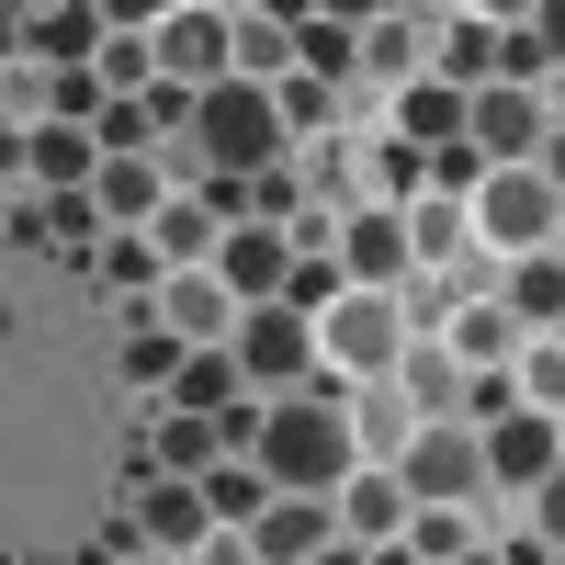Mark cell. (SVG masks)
<instances>
[{
	"instance_id": "1",
	"label": "cell",
	"mask_w": 565,
	"mask_h": 565,
	"mask_svg": "<svg viewBox=\"0 0 565 565\" xmlns=\"http://www.w3.org/2000/svg\"><path fill=\"white\" fill-rule=\"evenodd\" d=\"M249 463H260L282 498H340V487H351V463H362V430H351L340 385L317 373L306 396H271V407H260V430H249Z\"/></svg>"
},
{
	"instance_id": "2",
	"label": "cell",
	"mask_w": 565,
	"mask_h": 565,
	"mask_svg": "<svg viewBox=\"0 0 565 565\" xmlns=\"http://www.w3.org/2000/svg\"><path fill=\"white\" fill-rule=\"evenodd\" d=\"M193 148H204V170H226V181H271L282 148H295V125H282V103H271L260 79H215L204 103H193Z\"/></svg>"
},
{
	"instance_id": "3",
	"label": "cell",
	"mask_w": 565,
	"mask_h": 565,
	"mask_svg": "<svg viewBox=\"0 0 565 565\" xmlns=\"http://www.w3.org/2000/svg\"><path fill=\"white\" fill-rule=\"evenodd\" d=\"M476 238L498 249V260H543L554 238H565V193L543 170H487V193H476Z\"/></svg>"
},
{
	"instance_id": "4",
	"label": "cell",
	"mask_w": 565,
	"mask_h": 565,
	"mask_svg": "<svg viewBox=\"0 0 565 565\" xmlns=\"http://www.w3.org/2000/svg\"><path fill=\"white\" fill-rule=\"evenodd\" d=\"M396 476H407V498H418V509H463V498L487 487V430H463V418H430V430H418V452L396 463Z\"/></svg>"
},
{
	"instance_id": "5",
	"label": "cell",
	"mask_w": 565,
	"mask_h": 565,
	"mask_svg": "<svg viewBox=\"0 0 565 565\" xmlns=\"http://www.w3.org/2000/svg\"><path fill=\"white\" fill-rule=\"evenodd\" d=\"M148 34H159V79H170V90L238 79V12H170V23H148Z\"/></svg>"
},
{
	"instance_id": "6",
	"label": "cell",
	"mask_w": 565,
	"mask_h": 565,
	"mask_svg": "<svg viewBox=\"0 0 565 565\" xmlns=\"http://www.w3.org/2000/svg\"><path fill=\"white\" fill-rule=\"evenodd\" d=\"M317 340H328V362H340V373H396V362L418 351V328H407L396 295H351L340 317L317 328Z\"/></svg>"
},
{
	"instance_id": "7",
	"label": "cell",
	"mask_w": 565,
	"mask_h": 565,
	"mask_svg": "<svg viewBox=\"0 0 565 565\" xmlns=\"http://www.w3.org/2000/svg\"><path fill=\"white\" fill-rule=\"evenodd\" d=\"M340 271H351V295H407V271H418V249H407V215H396V204L340 215Z\"/></svg>"
},
{
	"instance_id": "8",
	"label": "cell",
	"mask_w": 565,
	"mask_h": 565,
	"mask_svg": "<svg viewBox=\"0 0 565 565\" xmlns=\"http://www.w3.org/2000/svg\"><path fill=\"white\" fill-rule=\"evenodd\" d=\"M306 362H328L317 317H295V306H249V328H238V373H249V385H306Z\"/></svg>"
},
{
	"instance_id": "9",
	"label": "cell",
	"mask_w": 565,
	"mask_h": 565,
	"mask_svg": "<svg viewBox=\"0 0 565 565\" xmlns=\"http://www.w3.org/2000/svg\"><path fill=\"white\" fill-rule=\"evenodd\" d=\"M159 328L181 351H238V328H249V306L226 295L215 271H170V295H159Z\"/></svg>"
},
{
	"instance_id": "10",
	"label": "cell",
	"mask_w": 565,
	"mask_h": 565,
	"mask_svg": "<svg viewBox=\"0 0 565 565\" xmlns=\"http://www.w3.org/2000/svg\"><path fill=\"white\" fill-rule=\"evenodd\" d=\"M295 238H282V226H226V249H215V282H226V295H238V306H282V282H295Z\"/></svg>"
},
{
	"instance_id": "11",
	"label": "cell",
	"mask_w": 565,
	"mask_h": 565,
	"mask_svg": "<svg viewBox=\"0 0 565 565\" xmlns=\"http://www.w3.org/2000/svg\"><path fill=\"white\" fill-rule=\"evenodd\" d=\"M543 136H554L543 90H509V79L476 90V148H487V170H532V159H543Z\"/></svg>"
},
{
	"instance_id": "12",
	"label": "cell",
	"mask_w": 565,
	"mask_h": 565,
	"mask_svg": "<svg viewBox=\"0 0 565 565\" xmlns=\"http://www.w3.org/2000/svg\"><path fill=\"white\" fill-rule=\"evenodd\" d=\"M136 543H148V554H204L215 543L204 487L193 476H148V487H136Z\"/></svg>"
},
{
	"instance_id": "13",
	"label": "cell",
	"mask_w": 565,
	"mask_h": 565,
	"mask_svg": "<svg viewBox=\"0 0 565 565\" xmlns=\"http://www.w3.org/2000/svg\"><path fill=\"white\" fill-rule=\"evenodd\" d=\"M487 476H498V487H554V476H565V430H554L543 407L498 418V430H487Z\"/></svg>"
},
{
	"instance_id": "14",
	"label": "cell",
	"mask_w": 565,
	"mask_h": 565,
	"mask_svg": "<svg viewBox=\"0 0 565 565\" xmlns=\"http://www.w3.org/2000/svg\"><path fill=\"white\" fill-rule=\"evenodd\" d=\"M328 543H340V498H271V509H260V532H249L260 565H317Z\"/></svg>"
},
{
	"instance_id": "15",
	"label": "cell",
	"mask_w": 565,
	"mask_h": 565,
	"mask_svg": "<svg viewBox=\"0 0 565 565\" xmlns=\"http://www.w3.org/2000/svg\"><path fill=\"white\" fill-rule=\"evenodd\" d=\"M463 136H476V90H452V79H418V90H396V148L441 159V148H463Z\"/></svg>"
},
{
	"instance_id": "16",
	"label": "cell",
	"mask_w": 565,
	"mask_h": 565,
	"mask_svg": "<svg viewBox=\"0 0 565 565\" xmlns=\"http://www.w3.org/2000/svg\"><path fill=\"white\" fill-rule=\"evenodd\" d=\"M12 170H34L45 193H90V181H103V136H90V125H34L12 148Z\"/></svg>"
},
{
	"instance_id": "17",
	"label": "cell",
	"mask_w": 565,
	"mask_h": 565,
	"mask_svg": "<svg viewBox=\"0 0 565 565\" xmlns=\"http://www.w3.org/2000/svg\"><path fill=\"white\" fill-rule=\"evenodd\" d=\"M407 521H418L407 476H351V487H340V532H351V543L385 554V543H407Z\"/></svg>"
},
{
	"instance_id": "18",
	"label": "cell",
	"mask_w": 565,
	"mask_h": 565,
	"mask_svg": "<svg viewBox=\"0 0 565 565\" xmlns=\"http://www.w3.org/2000/svg\"><path fill=\"white\" fill-rule=\"evenodd\" d=\"M509 351H521V317H509V295L452 306V362H463V373H509Z\"/></svg>"
},
{
	"instance_id": "19",
	"label": "cell",
	"mask_w": 565,
	"mask_h": 565,
	"mask_svg": "<svg viewBox=\"0 0 565 565\" xmlns=\"http://www.w3.org/2000/svg\"><path fill=\"white\" fill-rule=\"evenodd\" d=\"M148 238L170 249V271H215V249H226V215H215L204 193H170V204H159V226H148Z\"/></svg>"
},
{
	"instance_id": "20",
	"label": "cell",
	"mask_w": 565,
	"mask_h": 565,
	"mask_svg": "<svg viewBox=\"0 0 565 565\" xmlns=\"http://www.w3.org/2000/svg\"><path fill=\"white\" fill-rule=\"evenodd\" d=\"M90 204H103V215H114V238H125V226H159L170 181H159V159H103V181H90Z\"/></svg>"
},
{
	"instance_id": "21",
	"label": "cell",
	"mask_w": 565,
	"mask_h": 565,
	"mask_svg": "<svg viewBox=\"0 0 565 565\" xmlns=\"http://www.w3.org/2000/svg\"><path fill=\"white\" fill-rule=\"evenodd\" d=\"M12 34L34 45V57H57V68H103V45H114V23H103V12H23Z\"/></svg>"
},
{
	"instance_id": "22",
	"label": "cell",
	"mask_w": 565,
	"mask_h": 565,
	"mask_svg": "<svg viewBox=\"0 0 565 565\" xmlns=\"http://www.w3.org/2000/svg\"><path fill=\"white\" fill-rule=\"evenodd\" d=\"M295 68L306 79H351L362 68V12H306L295 23Z\"/></svg>"
},
{
	"instance_id": "23",
	"label": "cell",
	"mask_w": 565,
	"mask_h": 565,
	"mask_svg": "<svg viewBox=\"0 0 565 565\" xmlns=\"http://www.w3.org/2000/svg\"><path fill=\"white\" fill-rule=\"evenodd\" d=\"M407 249H418V271H430V260H463V249H476V204L418 193V204H407Z\"/></svg>"
},
{
	"instance_id": "24",
	"label": "cell",
	"mask_w": 565,
	"mask_h": 565,
	"mask_svg": "<svg viewBox=\"0 0 565 565\" xmlns=\"http://www.w3.org/2000/svg\"><path fill=\"white\" fill-rule=\"evenodd\" d=\"M238 385H249L238 351H193V362H181V385H170V407H181V418H226V407H238Z\"/></svg>"
},
{
	"instance_id": "25",
	"label": "cell",
	"mask_w": 565,
	"mask_h": 565,
	"mask_svg": "<svg viewBox=\"0 0 565 565\" xmlns=\"http://www.w3.org/2000/svg\"><path fill=\"white\" fill-rule=\"evenodd\" d=\"M396 385H407V396H418V418H452V407H463V396H476V373H463V362H452V351H430V340H418V351H407V362H396Z\"/></svg>"
},
{
	"instance_id": "26",
	"label": "cell",
	"mask_w": 565,
	"mask_h": 565,
	"mask_svg": "<svg viewBox=\"0 0 565 565\" xmlns=\"http://www.w3.org/2000/svg\"><path fill=\"white\" fill-rule=\"evenodd\" d=\"M282 487L260 476V463H215L204 476V509H215V532H260V509H271Z\"/></svg>"
},
{
	"instance_id": "27",
	"label": "cell",
	"mask_w": 565,
	"mask_h": 565,
	"mask_svg": "<svg viewBox=\"0 0 565 565\" xmlns=\"http://www.w3.org/2000/svg\"><path fill=\"white\" fill-rule=\"evenodd\" d=\"M238 79H260V90H282V79H295V23L238 12Z\"/></svg>"
},
{
	"instance_id": "28",
	"label": "cell",
	"mask_w": 565,
	"mask_h": 565,
	"mask_svg": "<svg viewBox=\"0 0 565 565\" xmlns=\"http://www.w3.org/2000/svg\"><path fill=\"white\" fill-rule=\"evenodd\" d=\"M509 317L565 328V249H543V260H509Z\"/></svg>"
},
{
	"instance_id": "29",
	"label": "cell",
	"mask_w": 565,
	"mask_h": 565,
	"mask_svg": "<svg viewBox=\"0 0 565 565\" xmlns=\"http://www.w3.org/2000/svg\"><path fill=\"white\" fill-rule=\"evenodd\" d=\"M362 68H373V79H396V90L430 79V68H418V34H407L396 12H362Z\"/></svg>"
},
{
	"instance_id": "30",
	"label": "cell",
	"mask_w": 565,
	"mask_h": 565,
	"mask_svg": "<svg viewBox=\"0 0 565 565\" xmlns=\"http://www.w3.org/2000/svg\"><path fill=\"white\" fill-rule=\"evenodd\" d=\"M430 79L487 90V79H498V23H452V34H441V57H430Z\"/></svg>"
},
{
	"instance_id": "31",
	"label": "cell",
	"mask_w": 565,
	"mask_h": 565,
	"mask_svg": "<svg viewBox=\"0 0 565 565\" xmlns=\"http://www.w3.org/2000/svg\"><path fill=\"white\" fill-rule=\"evenodd\" d=\"M215 463H226V452H215V418H181V407H170V418H159V476H193V487H204Z\"/></svg>"
},
{
	"instance_id": "32",
	"label": "cell",
	"mask_w": 565,
	"mask_h": 565,
	"mask_svg": "<svg viewBox=\"0 0 565 565\" xmlns=\"http://www.w3.org/2000/svg\"><path fill=\"white\" fill-rule=\"evenodd\" d=\"M103 90H114V103L159 90V34H125V23H114V45H103Z\"/></svg>"
},
{
	"instance_id": "33",
	"label": "cell",
	"mask_w": 565,
	"mask_h": 565,
	"mask_svg": "<svg viewBox=\"0 0 565 565\" xmlns=\"http://www.w3.org/2000/svg\"><path fill=\"white\" fill-rule=\"evenodd\" d=\"M543 68H554V45H543L532 23H498V79H509V90H532Z\"/></svg>"
},
{
	"instance_id": "34",
	"label": "cell",
	"mask_w": 565,
	"mask_h": 565,
	"mask_svg": "<svg viewBox=\"0 0 565 565\" xmlns=\"http://www.w3.org/2000/svg\"><path fill=\"white\" fill-rule=\"evenodd\" d=\"M407 554H441V565H463V554H476L463 509H418V521H407Z\"/></svg>"
},
{
	"instance_id": "35",
	"label": "cell",
	"mask_w": 565,
	"mask_h": 565,
	"mask_svg": "<svg viewBox=\"0 0 565 565\" xmlns=\"http://www.w3.org/2000/svg\"><path fill=\"white\" fill-rule=\"evenodd\" d=\"M521 407H543V418H565V340H543V351L521 362Z\"/></svg>"
},
{
	"instance_id": "36",
	"label": "cell",
	"mask_w": 565,
	"mask_h": 565,
	"mask_svg": "<svg viewBox=\"0 0 565 565\" xmlns=\"http://www.w3.org/2000/svg\"><path fill=\"white\" fill-rule=\"evenodd\" d=\"M430 193H452V204H476V193H487V148H476V136L430 159Z\"/></svg>"
},
{
	"instance_id": "37",
	"label": "cell",
	"mask_w": 565,
	"mask_h": 565,
	"mask_svg": "<svg viewBox=\"0 0 565 565\" xmlns=\"http://www.w3.org/2000/svg\"><path fill=\"white\" fill-rule=\"evenodd\" d=\"M181 362H193V351H181L170 328H136V340H125V373H148V385H181Z\"/></svg>"
},
{
	"instance_id": "38",
	"label": "cell",
	"mask_w": 565,
	"mask_h": 565,
	"mask_svg": "<svg viewBox=\"0 0 565 565\" xmlns=\"http://www.w3.org/2000/svg\"><path fill=\"white\" fill-rule=\"evenodd\" d=\"M45 226H57L68 249H79V238H114V215L90 204V193H45Z\"/></svg>"
},
{
	"instance_id": "39",
	"label": "cell",
	"mask_w": 565,
	"mask_h": 565,
	"mask_svg": "<svg viewBox=\"0 0 565 565\" xmlns=\"http://www.w3.org/2000/svg\"><path fill=\"white\" fill-rule=\"evenodd\" d=\"M271 103H282V125H295V136H317V125H328V79H306V68H295Z\"/></svg>"
},
{
	"instance_id": "40",
	"label": "cell",
	"mask_w": 565,
	"mask_h": 565,
	"mask_svg": "<svg viewBox=\"0 0 565 565\" xmlns=\"http://www.w3.org/2000/svg\"><path fill=\"white\" fill-rule=\"evenodd\" d=\"M57 114H90V125H103L114 103H103V68H57Z\"/></svg>"
},
{
	"instance_id": "41",
	"label": "cell",
	"mask_w": 565,
	"mask_h": 565,
	"mask_svg": "<svg viewBox=\"0 0 565 565\" xmlns=\"http://www.w3.org/2000/svg\"><path fill=\"white\" fill-rule=\"evenodd\" d=\"M532 532L565 554V476H554V487H532Z\"/></svg>"
},
{
	"instance_id": "42",
	"label": "cell",
	"mask_w": 565,
	"mask_h": 565,
	"mask_svg": "<svg viewBox=\"0 0 565 565\" xmlns=\"http://www.w3.org/2000/svg\"><path fill=\"white\" fill-rule=\"evenodd\" d=\"M532 34H543L554 57H565V0H543V12H532Z\"/></svg>"
},
{
	"instance_id": "43",
	"label": "cell",
	"mask_w": 565,
	"mask_h": 565,
	"mask_svg": "<svg viewBox=\"0 0 565 565\" xmlns=\"http://www.w3.org/2000/svg\"><path fill=\"white\" fill-rule=\"evenodd\" d=\"M532 170H543V181H554V193H565V125L543 136V159H532Z\"/></svg>"
},
{
	"instance_id": "44",
	"label": "cell",
	"mask_w": 565,
	"mask_h": 565,
	"mask_svg": "<svg viewBox=\"0 0 565 565\" xmlns=\"http://www.w3.org/2000/svg\"><path fill=\"white\" fill-rule=\"evenodd\" d=\"M317 565H373V543H351V532H340V543H328Z\"/></svg>"
},
{
	"instance_id": "45",
	"label": "cell",
	"mask_w": 565,
	"mask_h": 565,
	"mask_svg": "<svg viewBox=\"0 0 565 565\" xmlns=\"http://www.w3.org/2000/svg\"><path fill=\"white\" fill-rule=\"evenodd\" d=\"M136 565H181V554H136Z\"/></svg>"
},
{
	"instance_id": "46",
	"label": "cell",
	"mask_w": 565,
	"mask_h": 565,
	"mask_svg": "<svg viewBox=\"0 0 565 565\" xmlns=\"http://www.w3.org/2000/svg\"><path fill=\"white\" fill-rule=\"evenodd\" d=\"M554 430H565V418H554Z\"/></svg>"
},
{
	"instance_id": "47",
	"label": "cell",
	"mask_w": 565,
	"mask_h": 565,
	"mask_svg": "<svg viewBox=\"0 0 565 565\" xmlns=\"http://www.w3.org/2000/svg\"><path fill=\"white\" fill-rule=\"evenodd\" d=\"M554 249H565V238H554Z\"/></svg>"
}]
</instances>
